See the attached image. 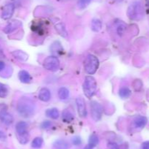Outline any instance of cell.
<instances>
[{"mask_svg":"<svg viewBox=\"0 0 149 149\" xmlns=\"http://www.w3.org/2000/svg\"><path fill=\"white\" fill-rule=\"evenodd\" d=\"M36 106L33 100L29 97L23 96L17 102V110L20 116L30 118L34 114Z\"/></svg>","mask_w":149,"mask_h":149,"instance_id":"obj_1","label":"cell"},{"mask_svg":"<svg viewBox=\"0 0 149 149\" xmlns=\"http://www.w3.org/2000/svg\"><path fill=\"white\" fill-rule=\"evenodd\" d=\"M128 18L133 20H140L144 17L145 10L142 2L135 1L129 6L127 11Z\"/></svg>","mask_w":149,"mask_h":149,"instance_id":"obj_2","label":"cell"},{"mask_svg":"<svg viewBox=\"0 0 149 149\" xmlns=\"http://www.w3.org/2000/svg\"><path fill=\"white\" fill-rule=\"evenodd\" d=\"M97 89V82L93 76H87L83 83V91L87 98L90 99L94 96Z\"/></svg>","mask_w":149,"mask_h":149,"instance_id":"obj_3","label":"cell"},{"mask_svg":"<svg viewBox=\"0 0 149 149\" xmlns=\"http://www.w3.org/2000/svg\"><path fill=\"white\" fill-rule=\"evenodd\" d=\"M99 67V60L95 56L88 55L84 61V67L86 72L89 74H93L96 72Z\"/></svg>","mask_w":149,"mask_h":149,"instance_id":"obj_4","label":"cell"},{"mask_svg":"<svg viewBox=\"0 0 149 149\" xmlns=\"http://www.w3.org/2000/svg\"><path fill=\"white\" fill-rule=\"evenodd\" d=\"M43 67L45 70L51 72H55L59 69L60 61L55 56H48L44 60Z\"/></svg>","mask_w":149,"mask_h":149,"instance_id":"obj_5","label":"cell"},{"mask_svg":"<svg viewBox=\"0 0 149 149\" xmlns=\"http://www.w3.org/2000/svg\"><path fill=\"white\" fill-rule=\"evenodd\" d=\"M91 116L95 121H98L101 119L103 115V108L99 102L92 101L90 102Z\"/></svg>","mask_w":149,"mask_h":149,"instance_id":"obj_6","label":"cell"},{"mask_svg":"<svg viewBox=\"0 0 149 149\" xmlns=\"http://www.w3.org/2000/svg\"><path fill=\"white\" fill-rule=\"evenodd\" d=\"M76 103H77V110H78L79 115L81 118H85V117H87V111L84 99L81 96H79L76 99Z\"/></svg>","mask_w":149,"mask_h":149,"instance_id":"obj_7","label":"cell"},{"mask_svg":"<svg viewBox=\"0 0 149 149\" xmlns=\"http://www.w3.org/2000/svg\"><path fill=\"white\" fill-rule=\"evenodd\" d=\"M15 11V5L13 3H9L4 6L1 13V18L4 20H8L13 16Z\"/></svg>","mask_w":149,"mask_h":149,"instance_id":"obj_8","label":"cell"},{"mask_svg":"<svg viewBox=\"0 0 149 149\" xmlns=\"http://www.w3.org/2000/svg\"><path fill=\"white\" fill-rule=\"evenodd\" d=\"M22 26V23L19 20H12L10 23H9L7 26L4 27V32L6 34H10L12 33L13 31L17 29V28L20 27Z\"/></svg>","mask_w":149,"mask_h":149,"instance_id":"obj_9","label":"cell"},{"mask_svg":"<svg viewBox=\"0 0 149 149\" xmlns=\"http://www.w3.org/2000/svg\"><path fill=\"white\" fill-rule=\"evenodd\" d=\"M0 120L2 121L4 124L7 125H10L13 122V117L11 114L7 112L5 110H0Z\"/></svg>","mask_w":149,"mask_h":149,"instance_id":"obj_10","label":"cell"},{"mask_svg":"<svg viewBox=\"0 0 149 149\" xmlns=\"http://www.w3.org/2000/svg\"><path fill=\"white\" fill-rule=\"evenodd\" d=\"M51 98V93L47 88H42L39 92V99L42 102H48Z\"/></svg>","mask_w":149,"mask_h":149,"instance_id":"obj_11","label":"cell"},{"mask_svg":"<svg viewBox=\"0 0 149 149\" xmlns=\"http://www.w3.org/2000/svg\"><path fill=\"white\" fill-rule=\"evenodd\" d=\"M15 129L17 135H21V134H26V133H28V124L25 122V121H19L16 124Z\"/></svg>","mask_w":149,"mask_h":149,"instance_id":"obj_12","label":"cell"},{"mask_svg":"<svg viewBox=\"0 0 149 149\" xmlns=\"http://www.w3.org/2000/svg\"><path fill=\"white\" fill-rule=\"evenodd\" d=\"M147 122H148V119H147L146 117L140 115V116L136 117L135 119L134 120V125L136 128L142 129L146 127Z\"/></svg>","mask_w":149,"mask_h":149,"instance_id":"obj_13","label":"cell"},{"mask_svg":"<svg viewBox=\"0 0 149 149\" xmlns=\"http://www.w3.org/2000/svg\"><path fill=\"white\" fill-rule=\"evenodd\" d=\"M18 77L19 80L23 83H29L32 80L31 76L26 70H21V71H20V72L18 74Z\"/></svg>","mask_w":149,"mask_h":149,"instance_id":"obj_14","label":"cell"},{"mask_svg":"<svg viewBox=\"0 0 149 149\" xmlns=\"http://www.w3.org/2000/svg\"><path fill=\"white\" fill-rule=\"evenodd\" d=\"M62 119L63 120L64 122L70 123L74 121V115L69 110H64L62 113Z\"/></svg>","mask_w":149,"mask_h":149,"instance_id":"obj_15","label":"cell"},{"mask_svg":"<svg viewBox=\"0 0 149 149\" xmlns=\"http://www.w3.org/2000/svg\"><path fill=\"white\" fill-rule=\"evenodd\" d=\"M12 55L15 57L17 59L20 60V61H25L28 59L29 58V56L26 53L23 52L22 51H15L12 53Z\"/></svg>","mask_w":149,"mask_h":149,"instance_id":"obj_16","label":"cell"},{"mask_svg":"<svg viewBox=\"0 0 149 149\" xmlns=\"http://www.w3.org/2000/svg\"><path fill=\"white\" fill-rule=\"evenodd\" d=\"M55 30L57 31L58 34L61 36L63 37H66L68 36V32H67L66 29H65V25L62 23H59L55 26Z\"/></svg>","mask_w":149,"mask_h":149,"instance_id":"obj_17","label":"cell"},{"mask_svg":"<svg viewBox=\"0 0 149 149\" xmlns=\"http://www.w3.org/2000/svg\"><path fill=\"white\" fill-rule=\"evenodd\" d=\"M91 29L95 32H100L102 29V22L97 18L93 19L91 23Z\"/></svg>","mask_w":149,"mask_h":149,"instance_id":"obj_18","label":"cell"},{"mask_svg":"<svg viewBox=\"0 0 149 149\" xmlns=\"http://www.w3.org/2000/svg\"><path fill=\"white\" fill-rule=\"evenodd\" d=\"M55 149H68V143L64 140H58L53 144Z\"/></svg>","mask_w":149,"mask_h":149,"instance_id":"obj_19","label":"cell"},{"mask_svg":"<svg viewBox=\"0 0 149 149\" xmlns=\"http://www.w3.org/2000/svg\"><path fill=\"white\" fill-rule=\"evenodd\" d=\"M98 137H97L95 134H91L90 137V139H89V143L87 147L90 149H93V148H95L97 144H98Z\"/></svg>","mask_w":149,"mask_h":149,"instance_id":"obj_20","label":"cell"},{"mask_svg":"<svg viewBox=\"0 0 149 149\" xmlns=\"http://www.w3.org/2000/svg\"><path fill=\"white\" fill-rule=\"evenodd\" d=\"M131 90L127 87H122L119 91V96L122 99H127L129 98L131 95Z\"/></svg>","mask_w":149,"mask_h":149,"instance_id":"obj_21","label":"cell"},{"mask_svg":"<svg viewBox=\"0 0 149 149\" xmlns=\"http://www.w3.org/2000/svg\"><path fill=\"white\" fill-rule=\"evenodd\" d=\"M46 115L49 118H52V119H57L59 117V111L56 109V108H51V109H48L46 110Z\"/></svg>","mask_w":149,"mask_h":149,"instance_id":"obj_22","label":"cell"},{"mask_svg":"<svg viewBox=\"0 0 149 149\" xmlns=\"http://www.w3.org/2000/svg\"><path fill=\"white\" fill-rule=\"evenodd\" d=\"M58 96L62 100H65L69 96V91L65 87H62L58 91Z\"/></svg>","mask_w":149,"mask_h":149,"instance_id":"obj_23","label":"cell"},{"mask_svg":"<svg viewBox=\"0 0 149 149\" xmlns=\"http://www.w3.org/2000/svg\"><path fill=\"white\" fill-rule=\"evenodd\" d=\"M51 51L54 53H61L63 52V48L61 46V44L58 41H55L51 45Z\"/></svg>","mask_w":149,"mask_h":149,"instance_id":"obj_24","label":"cell"},{"mask_svg":"<svg viewBox=\"0 0 149 149\" xmlns=\"http://www.w3.org/2000/svg\"><path fill=\"white\" fill-rule=\"evenodd\" d=\"M42 144H43V139L42 137H36V138L33 139V140L32 141L31 146L33 148H40L42 147Z\"/></svg>","mask_w":149,"mask_h":149,"instance_id":"obj_25","label":"cell"},{"mask_svg":"<svg viewBox=\"0 0 149 149\" xmlns=\"http://www.w3.org/2000/svg\"><path fill=\"white\" fill-rule=\"evenodd\" d=\"M17 138L21 144H26L29 140V132L24 134H21V135H17Z\"/></svg>","mask_w":149,"mask_h":149,"instance_id":"obj_26","label":"cell"},{"mask_svg":"<svg viewBox=\"0 0 149 149\" xmlns=\"http://www.w3.org/2000/svg\"><path fill=\"white\" fill-rule=\"evenodd\" d=\"M7 93H8L7 88L6 87L5 85L0 83V97L1 98L6 97V96H7Z\"/></svg>","mask_w":149,"mask_h":149,"instance_id":"obj_27","label":"cell"},{"mask_svg":"<svg viewBox=\"0 0 149 149\" xmlns=\"http://www.w3.org/2000/svg\"><path fill=\"white\" fill-rule=\"evenodd\" d=\"M92 0H79L78 1V7L80 9H84L90 4Z\"/></svg>","mask_w":149,"mask_h":149,"instance_id":"obj_28","label":"cell"},{"mask_svg":"<svg viewBox=\"0 0 149 149\" xmlns=\"http://www.w3.org/2000/svg\"><path fill=\"white\" fill-rule=\"evenodd\" d=\"M126 29H127V26L125 23H120V24L117 27V33L119 35H122L124 33H125V32L126 31Z\"/></svg>","mask_w":149,"mask_h":149,"instance_id":"obj_29","label":"cell"},{"mask_svg":"<svg viewBox=\"0 0 149 149\" xmlns=\"http://www.w3.org/2000/svg\"><path fill=\"white\" fill-rule=\"evenodd\" d=\"M72 143L73 144L75 145H79L81 144V138H80L79 137H78V136H76V137H74V138L72 139Z\"/></svg>","mask_w":149,"mask_h":149,"instance_id":"obj_30","label":"cell"},{"mask_svg":"<svg viewBox=\"0 0 149 149\" xmlns=\"http://www.w3.org/2000/svg\"><path fill=\"white\" fill-rule=\"evenodd\" d=\"M41 126H42V128L48 129V128H49L51 126H52V123H51L50 121H44L43 123H42V125H41Z\"/></svg>","mask_w":149,"mask_h":149,"instance_id":"obj_31","label":"cell"},{"mask_svg":"<svg viewBox=\"0 0 149 149\" xmlns=\"http://www.w3.org/2000/svg\"><path fill=\"white\" fill-rule=\"evenodd\" d=\"M108 146H109V148L110 149H119V145H118L116 143H113V142L109 143Z\"/></svg>","mask_w":149,"mask_h":149,"instance_id":"obj_32","label":"cell"},{"mask_svg":"<svg viewBox=\"0 0 149 149\" xmlns=\"http://www.w3.org/2000/svg\"><path fill=\"white\" fill-rule=\"evenodd\" d=\"M142 149H149V141L144 142L142 144Z\"/></svg>","mask_w":149,"mask_h":149,"instance_id":"obj_33","label":"cell"},{"mask_svg":"<svg viewBox=\"0 0 149 149\" xmlns=\"http://www.w3.org/2000/svg\"><path fill=\"white\" fill-rule=\"evenodd\" d=\"M4 68H5V64H4V61H0V72L4 70Z\"/></svg>","mask_w":149,"mask_h":149,"instance_id":"obj_34","label":"cell"},{"mask_svg":"<svg viewBox=\"0 0 149 149\" xmlns=\"http://www.w3.org/2000/svg\"><path fill=\"white\" fill-rule=\"evenodd\" d=\"M5 137L6 136L4 134V133L3 131H0V140H4V139H5Z\"/></svg>","mask_w":149,"mask_h":149,"instance_id":"obj_35","label":"cell"}]
</instances>
